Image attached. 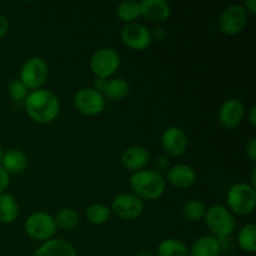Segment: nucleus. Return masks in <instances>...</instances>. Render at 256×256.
Returning a JSON list of instances; mask_svg holds the SVG:
<instances>
[{
    "instance_id": "obj_28",
    "label": "nucleus",
    "mask_w": 256,
    "mask_h": 256,
    "mask_svg": "<svg viewBox=\"0 0 256 256\" xmlns=\"http://www.w3.org/2000/svg\"><path fill=\"white\" fill-rule=\"evenodd\" d=\"M9 95L14 102H24L28 96V88L20 82L19 79H15L12 80V82L9 84Z\"/></svg>"
},
{
    "instance_id": "obj_20",
    "label": "nucleus",
    "mask_w": 256,
    "mask_h": 256,
    "mask_svg": "<svg viewBox=\"0 0 256 256\" xmlns=\"http://www.w3.org/2000/svg\"><path fill=\"white\" fill-rule=\"evenodd\" d=\"M130 92V85L122 78H112V79L106 80L104 90L102 94L104 98H108L112 102H120V100L125 99Z\"/></svg>"
},
{
    "instance_id": "obj_1",
    "label": "nucleus",
    "mask_w": 256,
    "mask_h": 256,
    "mask_svg": "<svg viewBox=\"0 0 256 256\" xmlns=\"http://www.w3.org/2000/svg\"><path fill=\"white\" fill-rule=\"evenodd\" d=\"M25 110L30 119L39 124L54 122L60 112V102L56 95L46 89L32 90L24 100Z\"/></svg>"
},
{
    "instance_id": "obj_19",
    "label": "nucleus",
    "mask_w": 256,
    "mask_h": 256,
    "mask_svg": "<svg viewBox=\"0 0 256 256\" xmlns=\"http://www.w3.org/2000/svg\"><path fill=\"white\" fill-rule=\"evenodd\" d=\"M28 166V156L19 149H10L5 152L2 168L8 174H20Z\"/></svg>"
},
{
    "instance_id": "obj_35",
    "label": "nucleus",
    "mask_w": 256,
    "mask_h": 256,
    "mask_svg": "<svg viewBox=\"0 0 256 256\" xmlns=\"http://www.w3.org/2000/svg\"><path fill=\"white\" fill-rule=\"evenodd\" d=\"M249 122L252 126H255L256 125V106L255 105H252L249 110Z\"/></svg>"
},
{
    "instance_id": "obj_26",
    "label": "nucleus",
    "mask_w": 256,
    "mask_h": 256,
    "mask_svg": "<svg viewBox=\"0 0 256 256\" xmlns=\"http://www.w3.org/2000/svg\"><path fill=\"white\" fill-rule=\"evenodd\" d=\"M112 210L104 204H92L85 212L86 220L92 225H102L109 220Z\"/></svg>"
},
{
    "instance_id": "obj_5",
    "label": "nucleus",
    "mask_w": 256,
    "mask_h": 256,
    "mask_svg": "<svg viewBox=\"0 0 256 256\" xmlns=\"http://www.w3.org/2000/svg\"><path fill=\"white\" fill-rule=\"evenodd\" d=\"M49 76V66L46 62L40 56L28 59L20 69V82L28 90H38L45 84Z\"/></svg>"
},
{
    "instance_id": "obj_2",
    "label": "nucleus",
    "mask_w": 256,
    "mask_h": 256,
    "mask_svg": "<svg viewBox=\"0 0 256 256\" xmlns=\"http://www.w3.org/2000/svg\"><path fill=\"white\" fill-rule=\"evenodd\" d=\"M130 188L139 199L156 200L164 194L166 182L162 174L155 170H140L130 178Z\"/></svg>"
},
{
    "instance_id": "obj_9",
    "label": "nucleus",
    "mask_w": 256,
    "mask_h": 256,
    "mask_svg": "<svg viewBox=\"0 0 256 256\" xmlns=\"http://www.w3.org/2000/svg\"><path fill=\"white\" fill-rule=\"evenodd\" d=\"M249 14L242 5L234 4L225 8L219 18V26L224 34L236 35L240 34L246 28Z\"/></svg>"
},
{
    "instance_id": "obj_32",
    "label": "nucleus",
    "mask_w": 256,
    "mask_h": 256,
    "mask_svg": "<svg viewBox=\"0 0 256 256\" xmlns=\"http://www.w3.org/2000/svg\"><path fill=\"white\" fill-rule=\"evenodd\" d=\"M8 29H9V22L4 15L0 14V39L6 34Z\"/></svg>"
},
{
    "instance_id": "obj_4",
    "label": "nucleus",
    "mask_w": 256,
    "mask_h": 256,
    "mask_svg": "<svg viewBox=\"0 0 256 256\" xmlns=\"http://www.w3.org/2000/svg\"><path fill=\"white\" fill-rule=\"evenodd\" d=\"M229 209L238 215H249L255 210L256 192L252 185L239 182L232 185L226 195Z\"/></svg>"
},
{
    "instance_id": "obj_29",
    "label": "nucleus",
    "mask_w": 256,
    "mask_h": 256,
    "mask_svg": "<svg viewBox=\"0 0 256 256\" xmlns=\"http://www.w3.org/2000/svg\"><path fill=\"white\" fill-rule=\"evenodd\" d=\"M154 168L155 172H159V174H162V172H168V169H169V159L166 156L160 155L154 160Z\"/></svg>"
},
{
    "instance_id": "obj_16",
    "label": "nucleus",
    "mask_w": 256,
    "mask_h": 256,
    "mask_svg": "<svg viewBox=\"0 0 256 256\" xmlns=\"http://www.w3.org/2000/svg\"><path fill=\"white\" fill-rule=\"evenodd\" d=\"M142 15L152 22H162L170 16L172 8L165 0H142L140 2Z\"/></svg>"
},
{
    "instance_id": "obj_36",
    "label": "nucleus",
    "mask_w": 256,
    "mask_h": 256,
    "mask_svg": "<svg viewBox=\"0 0 256 256\" xmlns=\"http://www.w3.org/2000/svg\"><path fill=\"white\" fill-rule=\"evenodd\" d=\"M135 256H155V254L152 252H150V250H142V252H138Z\"/></svg>"
},
{
    "instance_id": "obj_23",
    "label": "nucleus",
    "mask_w": 256,
    "mask_h": 256,
    "mask_svg": "<svg viewBox=\"0 0 256 256\" xmlns=\"http://www.w3.org/2000/svg\"><path fill=\"white\" fill-rule=\"evenodd\" d=\"M55 225L60 230H72L78 226L80 222V216L78 212L72 208H64L56 212L54 218Z\"/></svg>"
},
{
    "instance_id": "obj_22",
    "label": "nucleus",
    "mask_w": 256,
    "mask_h": 256,
    "mask_svg": "<svg viewBox=\"0 0 256 256\" xmlns=\"http://www.w3.org/2000/svg\"><path fill=\"white\" fill-rule=\"evenodd\" d=\"M155 256H189V249L180 240L166 239L160 242Z\"/></svg>"
},
{
    "instance_id": "obj_18",
    "label": "nucleus",
    "mask_w": 256,
    "mask_h": 256,
    "mask_svg": "<svg viewBox=\"0 0 256 256\" xmlns=\"http://www.w3.org/2000/svg\"><path fill=\"white\" fill-rule=\"evenodd\" d=\"M222 246L212 235H202L196 239L189 250V256H219Z\"/></svg>"
},
{
    "instance_id": "obj_31",
    "label": "nucleus",
    "mask_w": 256,
    "mask_h": 256,
    "mask_svg": "<svg viewBox=\"0 0 256 256\" xmlns=\"http://www.w3.org/2000/svg\"><path fill=\"white\" fill-rule=\"evenodd\" d=\"M10 184V175L0 166V195L4 194L5 190L9 188Z\"/></svg>"
},
{
    "instance_id": "obj_12",
    "label": "nucleus",
    "mask_w": 256,
    "mask_h": 256,
    "mask_svg": "<svg viewBox=\"0 0 256 256\" xmlns=\"http://www.w3.org/2000/svg\"><path fill=\"white\" fill-rule=\"evenodd\" d=\"M162 146L170 156H180L188 149V136L182 129L169 126L162 135Z\"/></svg>"
},
{
    "instance_id": "obj_10",
    "label": "nucleus",
    "mask_w": 256,
    "mask_h": 256,
    "mask_svg": "<svg viewBox=\"0 0 256 256\" xmlns=\"http://www.w3.org/2000/svg\"><path fill=\"white\" fill-rule=\"evenodd\" d=\"M112 212L118 218L124 220H132L139 218L144 212V202L132 192L120 194L112 200Z\"/></svg>"
},
{
    "instance_id": "obj_21",
    "label": "nucleus",
    "mask_w": 256,
    "mask_h": 256,
    "mask_svg": "<svg viewBox=\"0 0 256 256\" xmlns=\"http://www.w3.org/2000/svg\"><path fill=\"white\" fill-rule=\"evenodd\" d=\"M19 215V205L12 195L2 194L0 195V222L10 224L14 222Z\"/></svg>"
},
{
    "instance_id": "obj_24",
    "label": "nucleus",
    "mask_w": 256,
    "mask_h": 256,
    "mask_svg": "<svg viewBox=\"0 0 256 256\" xmlns=\"http://www.w3.org/2000/svg\"><path fill=\"white\" fill-rule=\"evenodd\" d=\"M116 15L122 22L130 24V22H135V20L139 16H142V8H140V2H135V0H126L118 5L116 8Z\"/></svg>"
},
{
    "instance_id": "obj_7",
    "label": "nucleus",
    "mask_w": 256,
    "mask_h": 256,
    "mask_svg": "<svg viewBox=\"0 0 256 256\" xmlns=\"http://www.w3.org/2000/svg\"><path fill=\"white\" fill-rule=\"evenodd\" d=\"M25 232L30 238L39 242H48L52 239L56 232V225H55L54 218L46 212H38L29 215L25 220Z\"/></svg>"
},
{
    "instance_id": "obj_25",
    "label": "nucleus",
    "mask_w": 256,
    "mask_h": 256,
    "mask_svg": "<svg viewBox=\"0 0 256 256\" xmlns=\"http://www.w3.org/2000/svg\"><path fill=\"white\" fill-rule=\"evenodd\" d=\"M238 244L244 252H254L256 250V226L255 224H246L239 230Z\"/></svg>"
},
{
    "instance_id": "obj_15",
    "label": "nucleus",
    "mask_w": 256,
    "mask_h": 256,
    "mask_svg": "<svg viewBox=\"0 0 256 256\" xmlns=\"http://www.w3.org/2000/svg\"><path fill=\"white\" fill-rule=\"evenodd\" d=\"M195 180L196 174L192 166L186 164H176L168 169L165 182L179 189H186L194 184Z\"/></svg>"
},
{
    "instance_id": "obj_8",
    "label": "nucleus",
    "mask_w": 256,
    "mask_h": 256,
    "mask_svg": "<svg viewBox=\"0 0 256 256\" xmlns=\"http://www.w3.org/2000/svg\"><path fill=\"white\" fill-rule=\"evenodd\" d=\"M72 102H74L75 109L86 116L99 115L105 108L104 95L92 88H82L78 90L76 94L74 95Z\"/></svg>"
},
{
    "instance_id": "obj_13",
    "label": "nucleus",
    "mask_w": 256,
    "mask_h": 256,
    "mask_svg": "<svg viewBox=\"0 0 256 256\" xmlns=\"http://www.w3.org/2000/svg\"><path fill=\"white\" fill-rule=\"evenodd\" d=\"M245 109L242 102L239 99L230 98L225 100L220 106L218 118L220 124L226 129H235L244 119Z\"/></svg>"
},
{
    "instance_id": "obj_17",
    "label": "nucleus",
    "mask_w": 256,
    "mask_h": 256,
    "mask_svg": "<svg viewBox=\"0 0 256 256\" xmlns=\"http://www.w3.org/2000/svg\"><path fill=\"white\" fill-rule=\"evenodd\" d=\"M32 256H78L75 248L64 239H50L38 248Z\"/></svg>"
},
{
    "instance_id": "obj_11",
    "label": "nucleus",
    "mask_w": 256,
    "mask_h": 256,
    "mask_svg": "<svg viewBox=\"0 0 256 256\" xmlns=\"http://www.w3.org/2000/svg\"><path fill=\"white\" fill-rule=\"evenodd\" d=\"M120 36L124 45L138 52L146 49L152 39L150 30L140 22H130L125 25L122 29Z\"/></svg>"
},
{
    "instance_id": "obj_14",
    "label": "nucleus",
    "mask_w": 256,
    "mask_h": 256,
    "mask_svg": "<svg viewBox=\"0 0 256 256\" xmlns=\"http://www.w3.org/2000/svg\"><path fill=\"white\" fill-rule=\"evenodd\" d=\"M150 162V152L146 148L142 145H134L130 146L122 152V164L125 169L130 170L132 172L144 170L148 162Z\"/></svg>"
},
{
    "instance_id": "obj_37",
    "label": "nucleus",
    "mask_w": 256,
    "mask_h": 256,
    "mask_svg": "<svg viewBox=\"0 0 256 256\" xmlns=\"http://www.w3.org/2000/svg\"><path fill=\"white\" fill-rule=\"evenodd\" d=\"M4 155H5L4 149H2V148L0 146V165L2 164V160H4Z\"/></svg>"
},
{
    "instance_id": "obj_3",
    "label": "nucleus",
    "mask_w": 256,
    "mask_h": 256,
    "mask_svg": "<svg viewBox=\"0 0 256 256\" xmlns=\"http://www.w3.org/2000/svg\"><path fill=\"white\" fill-rule=\"evenodd\" d=\"M205 224L218 240L228 239L235 230V219L232 212L222 205H212L205 212Z\"/></svg>"
},
{
    "instance_id": "obj_34",
    "label": "nucleus",
    "mask_w": 256,
    "mask_h": 256,
    "mask_svg": "<svg viewBox=\"0 0 256 256\" xmlns=\"http://www.w3.org/2000/svg\"><path fill=\"white\" fill-rule=\"evenodd\" d=\"M105 84H106V79H100V78H96L94 82V88H92V89H95L99 92H102Z\"/></svg>"
},
{
    "instance_id": "obj_6",
    "label": "nucleus",
    "mask_w": 256,
    "mask_h": 256,
    "mask_svg": "<svg viewBox=\"0 0 256 256\" xmlns=\"http://www.w3.org/2000/svg\"><path fill=\"white\" fill-rule=\"evenodd\" d=\"M120 66V55L112 48H102L92 54L90 69L100 79H108L118 72Z\"/></svg>"
},
{
    "instance_id": "obj_27",
    "label": "nucleus",
    "mask_w": 256,
    "mask_h": 256,
    "mask_svg": "<svg viewBox=\"0 0 256 256\" xmlns=\"http://www.w3.org/2000/svg\"><path fill=\"white\" fill-rule=\"evenodd\" d=\"M206 208L200 200H188L182 205V214L188 222H196L204 219Z\"/></svg>"
},
{
    "instance_id": "obj_33",
    "label": "nucleus",
    "mask_w": 256,
    "mask_h": 256,
    "mask_svg": "<svg viewBox=\"0 0 256 256\" xmlns=\"http://www.w3.org/2000/svg\"><path fill=\"white\" fill-rule=\"evenodd\" d=\"M244 9L246 10L248 14L254 15L256 12V0H246L244 4Z\"/></svg>"
},
{
    "instance_id": "obj_30",
    "label": "nucleus",
    "mask_w": 256,
    "mask_h": 256,
    "mask_svg": "<svg viewBox=\"0 0 256 256\" xmlns=\"http://www.w3.org/2000/svg\"><path fill=\"white\" fill-rule=\"evenodd\" d=\"M245 154L249 158L252 162H256V139L252 138V139L248 140V142L245 144Z\"/></svg>"
}]
</instances>
